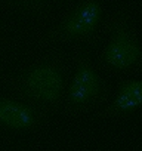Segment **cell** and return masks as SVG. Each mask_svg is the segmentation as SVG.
Segmentation results:
<instances>
[{"instance_id":"obj_1","label":"cell","mask_w":142,"mask_h":151,"mask_svg":"<svg viewBox=\"0 0 142 151\" xmlns=\"http://www.w3.org/2000/svg\"><path fill=\"white\" fill-rule=\"evenodd\" d=\"M70 80L68 61L62 53H50L21 68L8 79L9 91L44 113L61 111Z\"/></svg>"},{"instance_id":"obj_2","label":"cell","mask_w":142,"mask_h":151,"mask_svg":"<svg viewBox=\"0 0 142 151\" xmlns=\"http://www.w3.org/2000/svg\"><path fill=\"white\" fill-rule=\"evenodd\" d=\"M110 83L99 74L92 58L83 49L74 56V73L68 80L61 111L64 116L77 119L99 111L110 99Z\"/></svg>"},{"instance_id":"obj_3","label":"cell","mask_w":142,"mask_h":151,"mask_svg":"<svg viewBox=\"0 0 142 151\" xmlns=\"http://www.w3.org/2000/svg\"><path fill=\"white\" fill-rule=\"evenodd\" d=\"M108 42L98 56V65L115 74L142 73V42L133 17L117 12L104 25Z\"/></svg>"},{"instance_id":"obj_4","label":"cell","mask_w":142,"mask_h":151,"mask_svg":"<svg viewBox=\"0 0 142 151\" xmlns=\"http://www.w3.org/2000/svg\"><path fill=\"white\" fill-rule=\"evenodd\" d=\"M104 12V0H80L39 37V46L53 49L71 43L95 45L99 39Z\"/></svg>"},{"instance_id":"obj_5","label":"cell","mask_w":142,"mask_h":151,"mask_svg":"<svg viewBox=\"0 0 142 151\" xmlns=\"http://www.w3.org/2000/svg\"><path fill=\"white\" fill-rule=\"evenodd\" d=\"M49 114L18 98L0 96V126L14 132H36L47 122Z\"/></svg>"},{"instance_id":"obj_6","label":"cell","mask_w":142,"mask_h":151,"mask_svg":"<svg viewBox=\"0 0 142 151\" xmlns=\"http://www.w3.org/2000/svg\"><path fill=\"white\" fill-rule=\"evenodd\" d=\"M142 108V77L124 79L117 86V93L99 111L95 113L96 119L124 120L132 117Z\"/></svg>"},{"instance_id":"obj_7","label":"cell","mask_w":142,"mask_h":151,"mask_svg":"<svg viewBox=\"0 0 142 151\" xmlns=\"http://www.w3.org/2000/svg\"><path fill=\"white\" fill-rule=\"evenodd\" d=\"M15 12L27 17H43L49 9L47 0H3Z\"/></svg>"},{"instance_id":"obj_8","label":"cell","mask_w":142,"mask_h":151,"mask_svg":"<svg viewBox=\"0 0 142 151\" xmlns=\"http://www.w3.org/2000/svg\"><path fill=\"white\" fill-rule=\"evenodd\" d=\"M47 2H49V0H47ZM53 2H64V0H53Z\"/></svg>"}]
</instances>
